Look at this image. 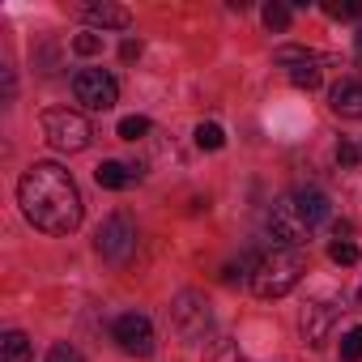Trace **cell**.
<instances>
[{
  "mask_svg": "<svg viewBox=\"0 0 362 362\" xmlns=\"http://www.w3.org/2000/svg\"><path fill=\"white\" fill-rule=\"evenodd\" d=\"M111 341H115L124 354H132V358H149V354H153V324H149V315H141V311L115 315Z\"/></svg>",
  "mask_w": 362,
  "mask_h": 362,
  "instance_id": "8",
  "label": "cell"
},
{
  "mask_svg": "<svg viewBox=\"0 0 362 362\" xmlns=\"http://www.w3.org/2000/svg\"><path fill=\"white\" fill-rule=\"evenodd\" d=\"M260 18H264V26H269L273 35H281V30H290L294 9H290V5H281V0H273V5H264V9H260Z\"/></svg>",
  "mask_w": 362,
  "mask_h": 362,
  "instance_id": "14",
  "label": "cell"
},
{
  "mask_svg": "<svg viewBox=\"0 0 362 362\" xmlns=\"http://www.w3.org/2000/svg\"><path fill=\"white\" fill-rule=\"evenodd\" d=\"M290 81H294L298 90H320V81H324V77H320V69H315V64H298V69H290Z\"/></svg>",
  "mask_w": 362,
  "mask_h": 362,
  "instance_id": "15",
  "label": "cell"
},
{
  "mask_svg": "<svg viewBox=\"0 0 362 362\" xmlns=\"http://www.w3.org/2000/svg\"><path fill=\"white\" fill-rule=\"evenodd\" d=\"M0 362H30L26 332H5V341H0Z\"/></svg>",
  "mask_w": 362,
  "mask_h": 362,
  "instance_id": "13",
  "label": "cell"
},
{
  "mask_svg": "<svg viewBox=\"0 0 362 362\" xmlns=\"http://www.w3.org/2000/svg\"><path fill=\"white\" fill-rule=\"evenodd\" d=\"M273 56H277V64H294V69L298 64H315V52H307V47H277Z\"/></svg>",
  "mask_w": 362,
  "mask_h": 362,
  "instance_id": "19",
  "label": "cell"
},
{
  "mask_svg": "<svg viewBox=\"0 0 362 362\" xmlns=\"http://www.w3.org/2000/svg\"><path fill=\"white\" fill-rule=\"evenodd\" d=\"M141 56V39H124V47H119V60H136Z\"/></svg>",
  "mask_w": 362,
  "mask_h": 362,
  "instance_id": "25",
  "label": "cell"
},
{
  "mask_svg": "<svg viewBox=\"0 0 362 362\" xmlns=\"http://www.w3.org/2000/svg\"><path fill=\"white\" fill-rule=\"evenodd\" d=\"M328 260L349 269V264H358V260H362V252H358V243H332V247H328Z\"/></svg>",
  "mask_w": 362,
  "mask_h": 362,
  "instance_id": "20",
  "label": "cell"
},
{
  "mask_svg": "<svg viewBox=\"0 0 362 362\" xmlns=\"http://www.w3.org/2000/svg\"><path fill=\"white\" fill-rule=\"evenodd\" d=\"M47 362H86V358H81L73 345H52V349H47Z\"/></svg>",
  "mask_w": 362,
  "mask_h": 362,
  "instance_id": "24",
  "label": "cell"
},
{
  "mask_svg": "<svg viewBox=\"0 0 362 362\" xmlns=\"http://www.w3.org/2000/svg\"><path fill=\"white\" fill-rule=\"evenodd\" d=\"M94 247H98V256H103V260H115V264H124V260L136 252V226L128 222V214H111V218L98 226V235H94Z\"/></svg>",
  "mask_w": 362,
  "mask_h": 362,
  "instance_id": "7",
  "label": "cell"
},
{
  "mask_svg": "<svg viewBox=\"0 0 362 362\" xmlns=\"http://www.w3.org/2000/svg\"><path fill=\"white\" fill-rule=\"evenodd\" d=\"M328 214H332V205H328V197H324L320 188L290 192V197H281V201L273 205V214H269V235H273L281 247H298V243H307V239L328 222Z\"/></svg>",
  "mask_w": 362,
  "mask_h": 362,
  "instance_id": "2",
  "label": "cell"
},
{
  "mask_svg": "<svg viewBox=\"0 0 362 362\" xmlns=\"http://www.w3.org/2000/svg\"><path fill=\"white\" fill-rule=\"evenodd\" d=\"M115 132H119V136H124V141H141V136H145V132H149V119H145V115H124V119H119V128H115Z\"/></svg>",
  "mask_w": 362,
  "mask_h": 362,
  "instance_id": "16",
  "label": "cell"
},
{
  "mask_svg": "<svg viewBox=\"0 0 362 362\" xmlns=\"http://www.w3.org/2000/svg\"><path fill=\"white\" fill-rule=\"evenodd\" d=\"M328 107L341 119H362V81H337L328 94Z\"/></svg>",
  "mask_w": 362,
  "mask_h": 362,
  "instance_id": "10",
  "label": "cell"
},
{
  "mask_svg": "<svg viewBox=\"0 0 362 362\" xmlns=\"http://www.w3.org/2000/svg\"><path fill=\"white\" fill-rule=\"evenodd\" d=\"M197 145L201 149H222L226 145V132L218 124H197Z\"/></svg>",
  "mask_w": 362,
  "mask_h": 362,
  "instance_id": "17",
  "label": "cell"
},
{
  "mask_svg": "<svg viewBox=\"0 0 362 362\" xmlns=\"http://www.w3.org/2000/svg\"><path fill=\"white\" fill-rule=\"evenodd\" d=\"M303 273H307V260H303V252L298 247H281V243H273L264 256H256V269H252V290L260 294V298H286L298 281H303Z\"/></svg>",
  "mask_w": 362,
  "mask_h": 362,
  "instance_id": "3",
  "label": "cell"
},
{
  "mask_svg": "<svg viewBox=\"0 0 362 362\" xmlns=\"http://www.w3.org/2000/svg\"><path fill=\"white\" fill-rule=\"evenodd\" d=\"M43 136L60 153H81L94 141V128L81 111H43Z\"/></svg>",
  "mask_w": 362,
  "mask_h": 362,
  "instance_id": "4",
  "label": "cell"
},
{
  "mask_svg": "<svg viewBox=\"0 0 362 362\" xmlns=\"http://www.w3.org/2000/svg\"><path fill=\"white\" fill-rule=\"evenodd\" d=\"M354 47H358V52H362V30H358V39H354Z\"/></svg>",
  "mask_w": 362,
  "mask_h": 362,
  "instance_id": "26",
  "label": "cell"
},
{
  "mask_svg": "<svg viewBox=\"0 0 362 362\" xmlns=\"http://www.w3.org/2000/svg\"><path fill=\"white\" fill-rule=\"evenodd\" d=\"M81 18L90 26H103V30H128L132 26V13L119 5H81Z\"/></svg>",
  "mask_w": 362,
  "mask_h": 362,
  "instance_id": "12",
  "label": "cell"
},
{
  "mask_svg": "<svg viewBox=\"0 0 362 362\" xmlns=\"http://www.w3.org/2000/svg\"><path fill=\"white\" fill-rule=\"evenodd\" d=\"M324 13H328V18H349V22H354V18H362V0H349V5H324Z\"/></svg>",
  "mask_w": 362,
  "mask_h": 362,
  "instance_id": "22",
  "label": "cell"
},
{
  "mask_svg": "<svg viewBox=\"0 0 362 362\" xmlns=\"http://www.w3.org/2000/svg\"><path fill=\"white\" fill-rule=\"evenodd\" d=\"M73 52H77V56H98V52H103V35H94V30L77 35V39H73Z\"/></svg>",
  "mask_w": 362,
  "mask_h": 362,
  "instance_id": "21",
  "label": "cell"
},
{
  "mask_svg": "<svg viewBox=\"0 0 362 362\" xmlns=\"http://www.w3.org/2000/svg\"><path fill=\"white\" fill-rule=\"evenodd\" d=\"M94 179H98V188H107V192H124L132 179H141V166H124V162H98V170H94Z\"/></svg>",
  "mask_w": 362,
  "mask_h": 362,
  "instance_id": "11",
  "label": "cell"
},
{
  "mask_svg": "<svg viewBox=\"0 0 362 362\" xmlns=\"http://www.w3.org/2000/svg\"><path fill=\"white\" fill-rule=\"evenodd\" d=\"M209 320H214L209 298L197 294V290H184V294L170 303V324H175V332L184 337V341H201L209 332Z\"/></svg>",
  "mask_w": 362,
  "mask_h": 362,
  "instance_id": "6",
  "label": "cell"
},
{
  "mask_svg": "<svg viewBox=\"0 0 362 362\" xmlns=\"http://www.w3.org/2000/svg\"><path fill=\"white\" fill-rule=\"evenodd\" d=\"M18 205L26 222L43 235H73L81 226V192L77 179L56 166V162H35L22 184H18Z\"/></svg>",
  "mask_w": 362,
  "mask_h": 362,
  "instance_id": "1",
  "label": "cell"
},
{
  "mask_svg": "<svg viewBox=\"0 0 362 362\" xmlns=\"http://www.w3.org/2000/svg\"><path fill=\"white\" fill-rule=\"evenodd\" d=\"M358 303H362V290H358Z\"/></svg>",
  "mask_w": 362,
  "mask_h": 362,
  "instance_id": "27",
  "label": "cell"
},
{
  "mask_svg": "<svg viewBox=\"0 0 362 362\" xmlns=\"http://www.w3.org/2000/svg\"><path fill=\"white\" fill-rule=\"evenodd\" d=\"M332 324H337V303H311L307 311H303V341L307 345H324L328 341V332H332Z\"/></svg>",
  "mask_w": 362,
  "mask_h": 362,
  "instance_id": "9",
  "label": "cell"
},
{
  "mask_svg": "<svg viewBox=\"0 0 362 362\" xmlns=\"http://www.w3.org/2000/svg\"><path fill=\"white\" fill-rule=\"evenodd\" d=\"M358 158H362V149H358V145H349V141H341V145H337V162H341L345 170H354V166H358Z\"/></svg>",
  "mask_w": 362,
  "mask_h": 362,
  "instance_id": "23",
  "label": "cell"
},
{
  "mask_svg": "<svg viewBox=\"0 0 362 362\" xmlns=\"http://www.w3.org/2000/svg\"><path fill=\"white\" fill-rule=\"evenodd\" d=\"M73 98L86 107V111H111L119 103V81L107 73V69H81L73 77Z\"/></svg>",
  "mask_w": 362,
  "mask_h": 362,
  "instance_id": "5",
  "label": "cell"
},
{
  "mask_svg": "<svg viewBox=\"0 0 362 362\" xmlns=\"http://www.w3.org/2000/svg\"><path fill=\"white\" fill-rule=\"evenodd\" d=\"M341 362H362V328H349L341 337Z\"/></svg>",
  "mask_w": 362,
  "mask_h": 362,
  "instance_id": "18",
  "label": "cell"
}]
</instances>
